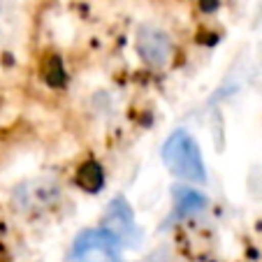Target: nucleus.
<instances>
[{
	"label": "nucleus",
	"instance_id": "obj_5",
	"mask_svg": "<svg viewBox=\"0 0 262 262\" xmlns=\"http://www.w3.org/2000/svg\"><path fill=\"white\" fill-rule=\"evenodd\" d=\"M207 207V198L202 193H198L190 186H179L174 188V209H177L179 216H190V213H198Z\"/></svg>",
	"mask_w": 262,
	"mask_h": 262
},
{
	"label": "nucleus",
	"instance_id": "obj_2",
	"mask_svg": "<svg viewBox=\"0 0 262 262\" xmlns=\"http://www.w3.org/2000/svg\"><path fill=\"white\" fill-rule=\"evenodd\" d=\"M121 239L107 228L84 230L74 239V262H121Z\"/></svg>",
	"mask_w": 262,
	"mask_h": 262
},
{
	"label": "nucleus",
	"instance_id": "obj_6",
	"mask_svg": "<svg viewBox=\"0 0 262 262\" xmlns=\"http://www.w3.org/2000/svg\"><path fill=\"white\" fill-rule=\"evenodd\" d=\"M77 181H79V186L86 188V190H100L102 188V183H104V174H102V169H100V165L89 163L79 169Z\"/></svg>",
	"mask_w": 262,
	"mask_h": 262
},
{
	"label": "nucleus",
	"instance_id": "obj_3",
	"mask_svg": "<svg viewBox=\"0 0 262 262\" xmlns=\"http://www.w3.org/2000/svg\"><path fill=\"white\" fill-rule=\"evenodd\" d=\"M137 54L146 65L165 68L174 54L172 37L156 26H144L137 33Z\"/></svg>",
	"mask_w": 262,
	"mask_h": 262
},
{
	"label": "nucleus",
	"instance_id": "obj_1",
	"mask_svg": "<svg viewBox=\"0 0 262 262\" xmlns=\"http://www.w3.org/2000/svg\"><path fill=\"white\" fill-rule=\"evenodd\" d=\"M163 160L174 177L188 183H202L207 179L204 160L198 142L186 130H174L163 144Z\"/></svg>",
	"mask_w": 262,
	"mask_h": 262
},
{
	"label": "nucleus",
	"instance_id": "obj_4",
	"mask_svg": "<svg viewBox=\"0 0 262 262\" xmlns=\"http://www.w3.org/2000/svg\"><path fill=\"white\" fill-rule=\"evenodd\" d=\"M107 223H109L107 230H112L121 242H125V239H137V228H135L133 211H130V207L123 200H114V204L109 207Z\"/></svg>",
	"mask_w": 262,
	"mask_h": 262
}]
</instances>
